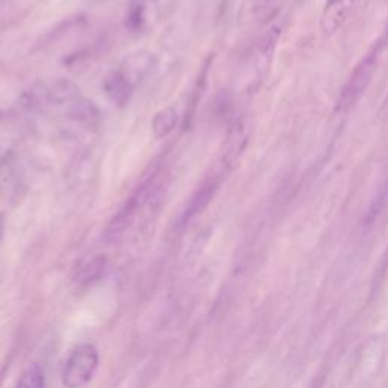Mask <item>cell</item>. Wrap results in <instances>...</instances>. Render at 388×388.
Segmentation results:
<instances>
[{
  "label": "cell",
  "mask_w": 388,
  "mask_h": 388,
  "mask_svg": "<svg viewBox=\"0 0 388 388\" xmlns=\"http://www.w3.org/2000/svg\"><path fill=\"white\" fill-rule=\"evenodd\" d=\"M100 355L91 343H80L67 355L61 367V380L65 388H85L96 376Z\"/></svg>",
  "instance_id": "obj_2"
},
{
  "label": "cell",
  "mask_w": 388,
  "mask_h": 388,
  "mask_svg": "<svg viewBox=\"0 0 388 388\" xmlns=\"http://www.w3.org/2000/svg\"><path fill=\"white\" fill-rule=\"evenodd\" d=\"M387 210H388V176L385 177L382 185H380L379 191L376 193V197L371 200L367 214H365V222H367L369 225H371V223L378 220Z\"/></svg>",
  "instance_id": "obj_14"
},
{
  "label": "cell",
  "mask_w": 388,
  "mask_h": 388,
  "mask_svg": "<svg viewBox=\"0 0 388 388\" xmlns=\"http://www.w3.org/2000/svg\"><path fill=\"white\" fill-rule=\"evenodd\" d=\"M103 88H105V93L109 97V100L117 107L126 105L133 91V88L122 78V74L118 72L109 74L105 84H103Z\"/></svg>",
  "instance_id": "obj_10"
},
{
  "label": "cell",
  "mask_w": 388,
  "mask_h": 388,
  "mask_svg": "<svg viewBox=\"0 0 388 388\" xmlns=\"http://www.w3.org/2000/svg\"><path fill=\"white\" fill-rule=\"evenodd\" d=\"M155 65L156 58L152 52L138 50L123 59L118 73H120L122 78L136 89V87H138L141 82L153 72Z\"/></svg>",
  "instance_id": "obj_5"
},
{
  "label": "cell",
  "mask_w": 388,
  "mask_h": 388,
  "mask_svg": "<svg viewBox=\"0 0 388 388\" xmlns=\"http://www.w3.org/2000/svg\"><path fill=\"white\" fill-rule=\"evenodd\" d=\"M46 387V376L44 370L39 364H31L29 367L21 373L19 378L17 388H44Z\"/></svg>",
  "instance_id": "obj_15"
},
{
  "label": "cell",
  "mask_w": 388,
  "mask_h": 388,
  "mask_svg": "<svg viewBox=\"0 0 388 388\" xmlns=\"http://www.w3.org/2000/svg\"><path fill=\"white\" fill-rule=\"evenodd\" d=\"M358 0H326L320 19V28L325 35H332L346 23Z\"/></svg>",
  "instance_id": "obj_7"
},
{
  "label": "cell",
  "mask_w": 388,
  "mask_h": 388,
  "mask_svg": "<svg viewBox=\"0 0 388 388\" xmlns=\"http://www.w3.org/2000/svg\"><path fill=\"white\" fill-rule=\"evenodd\" d=\"M47 99L55 105H70L80 97L79 88L69 79H58L47 88Z\"/></svg>",
  "instance_id": "obj_11"
},
{
  "label": "cell",
  "mask_w": 388,
  "mask_h": 388,
  "mask_svg": "<svg viewBox=\"0 0 388 388\" xmlns=\"http://www.w3.org/2000/svg\"><path fill=\"white\" fill-rule=\"evenodd\" d=\"M107 257L103 255H97L84 261V263L78 267L76 274H74V281L85 285V283H91L97 279H100V276L107 270Z\"/></svg>",
  "instance_id": "obj_12"
},
{
  "label": "cell",
  "mask_w": 388,
  "mask_h": 388,
  "mask_svg": "<svg viewBox=\"0 0 388 388\" xmlns=\"http://www.w3.org/2000/svg\"><path fill=\"white\" fill-rule=\"evenodd\" d=\"M219 185L220 184L215 177L208 179V181L200 185L199 188L193 193V196L186 200L181 217H179V225L186 226L188 223L196 219L199 214H202L206 210V206L211 204L215 193L219 190Z\"/></svg>",
  "instance_id": "obj_6"
},
{
  "label": "cell",
  "mask_w": 388,
  "mask_h": 388,
  "mask_svg": "<svg viewBox=\"0 0 388 388\" xmlns=\"http://www.w3.org/2000/svg\"><path fill=\"white\" fill-rule=\"evenodd\" d=\"M99 2H105V0H99Z\"/></svg>",
  "instance_id": "obj_17"
},
{
  "label": "cell",
  "mask_w": 388,
  "mask_h": 388,
  "mask_svg": "<svg viewBox=\"0 0 388 388\" xmlns=\"http://www.w3.org/2000/svg\"><path fill=\"white\" fill-rule=\"evenodd\" d=\"M249 143V126L244 118H238L226 133L222 147V166L226 171L234 170Z\"/></svg>",
  "instance_id": "obj_4"
},
{
  "label": "cell",
  "mask_w": 388,
  "mask_h": 388,
  "mask_svg": "<svg viewBox=\"0 0 388 388\" xmlns=\"http://www.w3.org/2000/svg\"><path fill=\"white\" fill-rule=\"evenodd\" d=\"M149 184L137 190L133 196L126 200V204L118 210L103 233V240L108 244H120L128 237L129 230L136 225L140 213H144V204L147 197Z\"/></svg>",
  "instance_id": "obj_3"
},
{
  "label": "cell",
  "mask_w": 388,
  "mask_h": 388,
  "mask_svg": "<svg viewBox=\"0 0 388 388\" xmlns=\"http://www.w3.org/2000/svg\"><path fill=\"white\" fill-rule=\"evenodd\" d=\"M282 34V25L276 23L267 29V32L261 36V40L257 46L255 54V65L257 72L261 78H264L270 70V65L273 63L274 52L278 47V43Z\"/></svg>",
  "instance_id": "obj_8"
},
{
  "label": "cell",
  "mask_w": 388,
  "mask_h": 388,
  "mask_svg": "<svg viewBox=\"0 0 388 388\" xmlns=\"http://www.w3.org/2000/svg\"><path fill=\"white\" fill-rule=\"evenodd\" d=\"M273 2H274V0H252V5H253V8H255L257 11H264Z\"/></svg>",
  "instance_id": "obj_16"
},
{
  "label": "cell",
  "mask_w": 388,
  "mask_h": 388,
  "mask_svg": "<svg viewBox=\"0 0 388 388\" xmlns=\"http://www.w3.org/2000/svg\"><path fill=\"white\" fill-rule=\"evenodd\" d=\"M177 113L173 108H164L155 114L152 120V132L155 138L162 140L169 137L177 126Z\"/></svg>",
  "instance_id": "obj_13"
},
{
  "label": "cell",
  "mask_w": 388,
  "mask_h": 388,
  "mask_svg": "<svg viewBox=\"0 0 388 388\" xmlns=\"http://www.w3.org/2000/svg\"><path fill=\"white\" fill-rule=\"evenodd\" d=\"M67 114H69L72 120L85 126H96L100 122L99 108L93 100L85 99V97H78L76 100L72 102Z\"/></svg>",
  "instance_id": "obj_9"
},
{
  "label": "cell",
  "mask_w": 388,
  "mask_h": 388,
  "mask_svg": "<svg viewBox=\"0 0 388 388\" xmlns=\"http://www.w3.org/2000/svg\"><path fill=\"white\" fill-rule=\"evenodd\" d=\"M387 41V35L380 36L375 43V46L367 52V55H365L354 69L352 74H350L346 82V85L343 87L338 96L337 111H340V113H345V111L352 108L355 103L361 99L365 89L369 88L370 82L373 80V76H375L378 70L380 54H382Z\"/></svg>",
  "instance_id": "obj_1"
}]
</instances>
